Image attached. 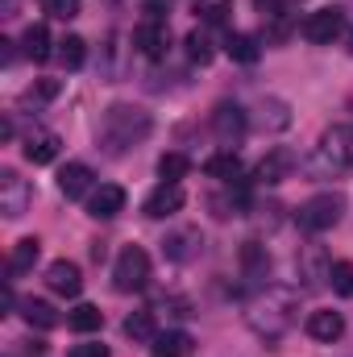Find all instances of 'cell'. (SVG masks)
<instances>
[{
    "instance_id": "6da1fadb",
    "label": "cell",
    "mask_w": 353,
    "mask_h": 357,
    "mask_svg": "<svg viewBox=\"0 0 353 357\" xmlns=\"http://www.w3.org/2000/svg\"><path fill=\"white\" fill-rule=\"evenodd\" d=\"M303 167L312 178H341L345 171H353V125L324 129V137L316 142V150Z\"/></svg>"
},
{
    "instance_id": "7a4b0ae2",
    "label": "cell",
    "mask_w": 353,
    "mask_h": 357,
    "mask_svg": "<svg viewBox=\"0 0 353 357\" xmlns=\"http://www.w3.org/2000/svg\"><path fill=\"white\" fill-rule=\"evenodd\" d=\"M146 133H150V112H146V108H137V104H112V108L104 112L100 142H104L112 154H121V150L137 146Z\"/></svg>"
},
{
    "instance_id": "3957f363",
    "label": "cell",
    "mask_w": 353,
    "mask_h": 357,
    "mask_svg": "<svg viewBox=\"0 0 353 357\" xmlns=\"http://www.w3.org/2000/svg\"><path fill=\"white\" fill-rule=\"evenodd\" d=\"M291 295L287 291H266L258 303H250V328L254 333H262L266 341H274V337H283L287 328H291Z\"/></svg>"
},
{
    "instance_id": "277c9868",
    "label": "cell",
    "mask_w": 353,
    "mask_h": 357,
    "mask_svg": "<svg viewBox=\"0 0 353 357\" xmlns=\"http://www.w3.org/2000/svg\"><path fill=\"white\" fill-rule=\"evenodd\" d=\"M299 229H308V233H324V229H333L341 216H345V195H337V191H320V195H312L308 204H299Z\"/></svg>"
},
{
    "instance_id": "5b68a950",
    "label": "cell",
    "mask_w": 353,
    "mask_h": 357,
    "mask_svg": "<svg viewBox=\"0 0 353 357\" xmlns=\"http://www.w3.org/2000/svg\"><path fill=\"white\" fill-rule=\"evenodd\" d=\"M146 282H150V254L142 245H125L112 266V287L121 295H129V291H142Z\"/></svg>"
},
{
    "instance_id": "8992f818",
    "label": "cell",
    "mask_w": 353,
    "mask_h": 357,
    "mask_svg": "<svg viewBox=\"0 0 353 357\" xmlns=\"http://www.w3.org/2000/svg\"><path fill=\"white\" fill-rule=\"evenodd\" d=\"M29 204H33L29 178H21L13 167H4V171H0V212H4L8 220H17V216L29 212Z\"/></svg>"
},
{
    "instance_id": "52a82bcc",
    "label": "cell",
    "mask_w": 353,
    "mask_h": 357,
    "mask_svg": "<svg viewBox=\"0 0 353 357\" xmlns=\"http://www.w3.org/2000/svg\"><path fill=\"white\" fill-rule=\"evenodd\" d=\"M341 33H345V13H341V8H316V13H308V21H303V38L316 42V46H329V42L341 38Z\"/></svg>"
},
{
    "instance_id": "ba28073f",
    "label": "cell",
    "mask_w": 353,
    "mask_h": 357,
    "mask_svg": "<svg viewBox=\"0 0 353 357\" xmlns=\"http://www.w3.org/2000/svg\"><path fill=\"white\" fill-rule=\"evenodd\" d=\"M212 129H216V137H220L225 146H237V142L246 137V129H250L246 108H241V104L220 100V104H216V112H212Z\"/></svg>"
},
{
    "instance_id": "9c48e42d",
    "label": "cell",
    "mask_w": 353,
    "mask_h": 357,
    "mask_svg": "<svg viewBox=\"0 0 353 357\" xmlns=\"http://www.w3.org/2000/svg\"><path fill=\"white\" fill-rule=\"evenodd\" d=\"M133 46H137V54H146V59H167V50H171V29H167V21H142L137 29H133Z\"/></svg>"
},
{
    "instance_id": "30bf717a",
    "label": "cell",
    "mask_w": 353,
    "mask_h": 357,
    "mask_svg": "<svg viewBox=\"0 0 353 357\" xmlns=\"http://www.w3.org/2000/svg\"><path fill=\"white\" fill-rule=\"evenodd\" d=\"M295 162H299V158H295V150H287V146H274V150H266V158L258 162L254 178H258V183H266V187H274V183L291 178Z\"/></svg>"
},
{
    "instance_id": "8fae6325",
    "label": "cell",
    "mask_w": 353,
    "mask_h": 357,
    "mask_svg": "<svg viewBox=\"0 0 353 357\" xmlns=\"http://www.w3.org/2000/svg\"><path fill=\"white\" fill-rule=\"evenodd\" d=\"M183 187L179 183H163V187H154L150 195H146V204H142V212L150 216V220H167V216H175L179 208H183Z\"/></svg>"
},
{
    "instance_id": "7c38bea8",
    "label": "cell",
    "mask_w": 353,
    "mask_h": 357,
    "mask_svg": "<svg viewBox=\"0 0 353 357\" xmlns=\"http://www.w3.org/2000/svg\"><path fill=\"white\" fill-rule=\"evenodd\" d=\"M46 287H50L54 295L75 299V295L84 291V274H80V266H75V262L59 258V262H50V266H46Z\"/></svg>"
},
{
    "instance_id": "4fadbf2b",
    "label": "cell",
    "mask_w": 353,
    "mask_h": 357,
    "mask_svg": "<svg viewBox=\"0 0 353 357\" xmlns=\"http://www.w3.org/2000/svg\"><path fill=\"white\" fill-rule=\"evenodd\" d=\"M117 212H125V187L100 183V187L91 191V199H88V216H96V220H112Z\"/></svg>"
},
{
    "instance_id": "5bb4252c",
    "label": "cell",
    "mask_w": 353,
    "mask_h": 357,
    "mask_svg": "<svg viewBox=\"0 0 353 357\" xmlns=\"http://www.w3.org/2000/svg\"><path fill=\"white\" fill-rule=\"evenodd\" d=\"M59 150H63V137H59L54 129H33V133L25 137V158H29L33 167L54 162V158H59Z\"/></svg>"
},
{
    "instance_id": "9a60e30c",
    "label": "cell",
    "mask_w": 353,
    "mask_h": 357,
    "mask_svg": "<svg viewBox=\"0 0 353 357\" xmlns=\"http://www.w3.org/2000/svg\"><path fill=\"white\" fill-rule=\"evenodd\" d=\"M341 333H345L341 312H312V316H308V337H312V341L333 345V341H341Z\"/></svg>"
},
{
    "instance_id": "2e32d148",
    "label": "cell",
    "mask_w": 353,
    "mask_h": 357,
    "mask_svg": "<svg viewBox=\"0 0 353 357\" xmlns=\"http://www.w3.org/2000/svg\"><path fill=\"white\" fill-rule=\"evenodd\" d=\"M91 167H84V162H67L63 171H59V191L67 195V199H80V195H88L91 191Z\"/></svg>"
},
{
    "instance_id": "e0dca14e",
    "label": "cell",
    "mask_w": 353,
    "mask_h": 357,
    "mask_svg": "<svg viewBox=\"0 0 353 357\" xmlns=\"http://www.w3.org/2000/svg\"><path fill=\"white\" fill-rule=\"evenodd\" d=\"M254 8L262 13V21L274 25V38H283L287 33V21L299 13V0H254Z\"/></svg>"
},
{
    "instance_id": "ac0fdd59",
    "label": "cell",
    "mask_w": 353,
    "mask_h": 357,
    "mask_svg": "<svg viewBox=\"0 0 353 357\" xmlns=\"http://www.w3.org/2000/svg\"><path fill=\"white\" fill-rule=\"evenodd\" d=\"M21 320L29 324V328H59L63 324V316L54 312V303H46V299H21Z\"/></svg>"
},
{
    "instance_id": "d6986e66",
    "label": "cell",
    "mask_w": 353,
    "mask_h": 357,
    "mask_svg": "<svg viewBox=\"0 0 353 357\" xmlns=\"http://www.w3.org/2000/svg\"><path fill=\"white\" fill-rule=\"evenodd\" d=\"M295 270H299V278H303L308 287H320V282H329L333 262H324V254H320V250H308V254H299V258H295Z\"/></svg>"
},
{
    "instance_id": "ffe728a7",
    "label": "cell",
    "mask_w": 353,
    "mask_h": 357,
    "mask_svg": "<svg viewBox=\"0 0 353 357\" xmlns=\"http://www.w3.org/2000/svg\"><path fill=\"white\" fill-rule=\"evenodd\" d=\"M21 54L25 59H33V63H46L54 50H50V29L46 25H29L25 33H21Z\"/></svg>"
},
{
    "instance_id": "44dd1931",
    "label": "cell",
    "mask_w": 353,
    "mask_h": 357,
    "mask_svg": "<svg viewBox=\"0 0 353 357\" xmlns=\"http://www.w3.org/2000/svg\"><path fill=\"white\" fill-rule=\"evenodd\" d=\"M204 175H208V178H220V183H241V158H237L233 150L212 154V158L204 162Z\"/></svg>"
},
{
    "instance_id": "7402d4cb",
    "label": "cell",
    "mask_w": 353,
    "mask_h": 357,
    "mask_svg": "<svg viewBox=\"0 0 353 357\" xmlns=\"http://www.w3.org/2000/svg\"><path fill=\"white\" fill-rule=\"evenodd\" d=\"M150 345H154V357H187L195 341H191V333H183V328H171V333H158Z\"/></svg>"
},
{
    "instance_id": "603a6c76",
    "label": "cell",
    "mask_w": 353,
    "mask_h": 357,
    "mask_svg": "<svg viewBox=\"0 0 353 357\" xmlns=\"http://www.w3.org/2000/svg\"><path fill=\"white\" fill-rule=\"evenodd\" d=\"M38 254H42V241H38V237H21V241L13 245V254H8V274H25V270H33Z\"/></svg>"
},
{
    "instance_id": "cb8c5ba5",
    "label": "cell",
    "mask_w": 353,
    "mask_h": 357,
    "mask_svg": "<svg viewBox=\"0 0 353 357\" xmlns=\"http://www.w3.org/2000/svg\"><path fill=\"white\" fill-rule=\"evenodd\" d=\"M67 328L71 333H100L104 328V312L96 303H80V307L67 312Z\"/></svg>"
},
{
    "instance_id": "d4e9b609",
    "label": "cell",
    "mask_w": 353,
    "mask_h": 357,
    "mask_svg": "<svg viewBox=\"0 0 353 357\" xmlns=\"http://www.w3.org/2000/svg\"><path fill=\"white\" fill-rule=\"evenodd\" d=\"M225 50H229L233 63H258V54H262V46H258L254 33H229L225 38Z\"/></svg>"
},
{
    "instance_id": "484cf974",
    "label": "cell",
    "mask_w": 353,
    "mask_h": 357,
    "mask_svg": "<svg viewBox=\"0 0 353 357\" xmlns=\"http://www.w3.org/2000/svg\"><path fill=\"white\" fill-rule=\"evenodd\" d=\"M84 59H88V42H84L80 33H71V38H63V42H59V63H63L67 71H80V67H84Z\"/></svg>"
},
{
    "instance_id": "4316f807",
    "label": "cell",
    "mask_w": 353,
    "mask_h": 357,
    "mask_svg": "<svg viewBox=\"0 0 353 357\" xmlns=\"http://www.w3.org/2000/svg\"><path fill=\"white\" fill-rule=\"evenodd\" d=\"M195 245H200V233H195V229H183V233H175V237L163 245V254H167L171 262H187V258L195 254Z\"/></svg>"
},
{
    "instance_id": "83f0119b",
    "label": "cell",
    "mask_w": 353,
    "mask_h": 357,
    "mask_svg": "<svg viewBox=\"0 0 353 357\" xmlns=\"http://www.w3.org/2000/svg\"><path fill=\"white\" fill-rule=\"evenodd\" d=\"M125 337H129V341H154V337H158L154 312H133V316L125 320Z\"/></svg>"
},
{
    "instance_id": "f1b7e54d",
    "label": "cell",
    "mask_w": 353,
    "mask_h": 357,
    "mask_svg": "<svg viewBox=\"0 0 353 357\" xmlns=\"http://www.w3.org/2000/svg\"><path fill=\"white\" fill-rule=\"evenodd\" d=\"M183 46H187V59H191V63H200V67H208V63H212V38H208L204 29H191Z\"/></svg>"
},
{
    "instance_id": "f546056e",
    "label": "cell",
    "mask_w": 353,
    "mask_h": 357,
    "mask_svg": "<svg viewBox=\"0 0 353 357\" xmlns=\"http://www.w3.org/2000/svg\"><path fill=\"white\" fill-rule=\"evenodd\" d=\"M187 171H191V158H187V154H163V158H158V175H163V183H179Z\"/></svg>"
},
{
    "instance_id": "4dcf8cb0",
    "label": "cell",
    "mask_w": 353,
    "mask_h": 357,
    "mask_svg": "<svg viewBox=\"0 0 353 357\" xmlns=\"http://www.w3.org/2000/svg\"><path fill=\"white\" fill-rule=\"evenodd\" d=\"M329 287H333L341 299H353V262H333V270H329Z\"/></svg>"
},
{
    "instance_id": "1f68e13d",
    "label": "cell",
    "mask_w": 353,
    "mask_h": 357,
    "mask_svg": "<svg viewBox=\"0 0 353 357\" xmlns=\"http://www.w3.org/2000/svg\"><path fill=\"white\" fill-rule=\"evenodd\" d=\"M241 262H246V270H250L254 278H262L266 270H270V258H266V250L258 245V241H246V250H241Z\"/></svg>"
},
{
    "instance_id": "d6a6232c",
    "label": "cell",
    "mask_w": 353,
    "mask_h": 357,
    "mask_svg": "<svg viewBox=\"0 0 353 357\" xmlns=\"http://www.w3.org/2000/svg\"><path fill=\"white\" fill-rule=\"evenodd\" d=\"M229 8H233V0H195V13H200L208 25L229 21Z\"/></svg>"
},
{
    "instance_id": "836d02e7",
    "label": "cell",
    "mask_w": 353,
    "mask_h": 357,
    "mask_svg": "<svg viewBox=\"0 0 353 357\" xmlns=\"http://www.w3.org/2000/svg\"><path fill=\"white\" fill-rule=\"evenodd\" d=\"M262 125H270V129H287L291 125V112H287L283 100H266L262 104Z\"/></svg>"
},
{
    "instance_id": "e575fe53",
    "label": "cell",
    "mask_w": 353,
    "mask_h": 357,
    "mask_svg": "<svg viewBox=\"0 0 353 357\" xmlns=\"http://www.w3.org/2000/svg\"><path fill=\"white\" fill-rule=\"evenodd\" d=\"M46 13H50V17H59V21H67V17H75V13H80V0H46Z\"/></svg>"
},
{
    "instance_id": "d590c367",
    "label": "cell",
    "mask_w": 353,
    "mask_h": 357,
    "mask_svg": "<svg viewBox=\"0 0 353 357\" xmlns=\"http://www.w3.org/2000/svg\"><path fill=\"white\" fill-rule=\"evenodd\" d=\"M50 96H59V79H42L38 88H29L21 100H50Z\"/></svg>"
},
{
    "instance_id": "8d00e7d4",
    "label": "cell",
    "mask_w": 353,
    "mask_h": 357,
    "mask_svg": "<svg viewBox=\"0 0 353 357\" xmlns=\"http://www.w3.org/2000/svg\"><path fill=\"white\" fill-rule=\"evenodd\" d=\"M71 357H108V345L84 341V345H71Z\"/></svg>"
},
{
    "instance_id": "74e56055",
    "label": "cell",
    "mask_w": 353,
    "mask_h": 357,
    "mask_svg": "<svg viewBox=\"0 0 353 357\" xmlns=\"http://www.w3.org/2000/svg\"><path fill=\"white\" fill-rule=\"evenodd\" d=\"M146 13H150V21H163L171 13V0H146Z\"/></svg>"
}]
</instances>
